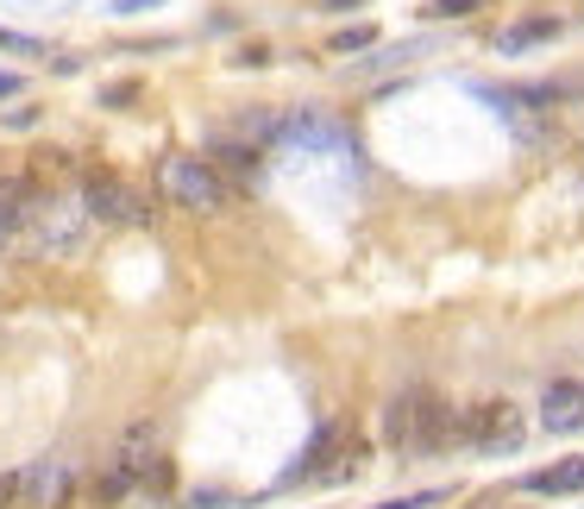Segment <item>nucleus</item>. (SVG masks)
<instances>
[{
	"label": "nucleus",
	"mask_w": 584,
	"mask_h": 509,
	"mask_svg": "<svg viewBox=\"0 0 584 509\" xmlns=\"http://www.w3.org/2000/svg\"><path fill=\"white\" fill-rule=\"evenodd\" d=\"M164 182H170V196H177L182 208H195V214L227 208V182H221V170L202 164V157H170V164H164Z\"/></svg>",
	"instance_id": "obj_1"
},
{
	"label": "nucleus",
	"mask_w": 584,
	"mask_h": 509,
	"mask_svg": "<svg viewBox=\"0 0 584 509\" xmlns=\"http://www.w3.org/2000/svg\"><path fill=\"white\" fill-rule=\"evenodd\" d=\"M465 440L484 447V453H509V447H522V415L515 403H484L465 415Z\"/></svg>",
	"instance_id": "obj_2"
},
{
	"label": "nucleus",
	"mask_w": 584,
	"mask_h": 509,
	"mask_svg": "<svg viewBox=\"0 0 584 509\" xmlns=\"http://www.w3.org/2000/svg\"><path fill=\"white\" fill-rule=\"evenodd\" d=\"M540 428H553V434L584 428V383L579 378L547 383V396H540Z\"/></svg>",
	"instance_id": "obj_3"
},
{
	"label": "nucleus",
	"mask_w": 584,
	"mask_h": 509,
	"mask_svg": "<svg viewBox=\"0 0 584 509\" xmlns=\"http://www.w3.org/2000/svg\"><path fill=\"white\" fill-rule=\"evenodd\" d=\"M63 497H70V465L63 459L26 465V509H63Z\"/></svg>",
	"instance_id": "obj_4"
},
{
	"label": "nucleus",
	"mask_w": 584,
	"mask_h": 509,
	"mask_svg": "<svg viewBox=\"0 0 584 509\" xmlns=\"http://www.w3.org/2000/svg\"><path fill=\"white\" fill-rule=\"evenodd\" d=\"M88 214H95V221H145V202L132 196L127 182L95 177L88 182Z\"/></svg>",
	"instance_id": "obj_5"
},
{
	"label": "nucleus",
	"mask_w": 584,
	"mask_h": 509,
	"mask_svg": "<svg viewBox=\"0 0 584 509\" xmlns=\"http://www.w3.org/2000/svg\"><path fill=\"white\" fill-rule=\"evenodd\" d=\"M528 490H540V497H579V490H584V453L579 459H559V465H547V472H534Z\"/></svg>",
	"instance_id": "obj_6"
},
{
	"label": "nucleus",
	"mask_w": 584,
	"mask_h": 509,
	"mask_svg": "<svg viewBox=\"0 0 584 509\" xmlns=\"http://www.w3.org/2000/svg\"><path fill=\"white\" fill-rule=\"evenodd\" d=\"M553 32H559V20H522V26H509L497 45H503V51H522V45H534V38H553Z\"/></svg>",
	"instance_id": "obj_7"
},
{
	"label": "nucleus",
	"mask_w": 584,
	"mask_h": 509,
	"mask_svg": "<svg viewBox=\"0 0 584 509\" xmlns=\"http://www.w3.org/2000/svg\"><path fill=\"white\" fill-rule=\"evenodd\" d=\"M0 509H26V472H7L0 478Z\"/></svg>",
	"instance_id": "obj_8"
},
{
	"label": "nucleus",
	"mask_w": 584,
	"mask_h": 509,
	"mask_svg": "<svg viewBox=\"0 0 584 509\" xmlns=\"http://www.w3.org/2000/svg\"><path fill=\"white\" fill-rule=\"evenodd\" d=\"M472 7H478V0H433L428 13L433 20H453V13H472Z\"/></svg>",
	"instance_id": "obj_9"
},
{
	"label": "nucleus",
	"mask_w": 584,
	"mask_h": 509,
	"mask_svg": "<svg viewBox=\"0 0 584 509\" xmlns=\"http://www.w3.org/2000/svg\"><path fill=\"white\" fill-rule=\"evenodd\" d=\"M358 45H371V26H358V32H339V38H333V51H358Z\"/></svg>",
	"instance_id": "obj_10"
},
{
	"label": "nucleus",
	"mask_w": 584,
	"mask_h": 509,
	"mask_svg": "<svg viewBox=\"0 0 584 509\" xmlns=\"http://www.w3.org/2000/svg\"><path fill=\"white\" fill-rule=\"evenodd\" d=\"M433 497H403V504H383V509H428Z\"/></svg>",
	"instance_id": "obj_11"
},
{
	"label": "nucleus",
	"mask_w": 584,
	"mask_h": 509,
	"mask_svg": "<svg viewBox=\"0 0 584 509\" xmlns=\"http://www.w3.org/2000/svg\"><path fill=\"white\" fill-rule=\"evenodd\" d=\"M0 95H20V76H0Z\"/></svg>",
	"instance_id": "obj_12"
}]
</instances>
